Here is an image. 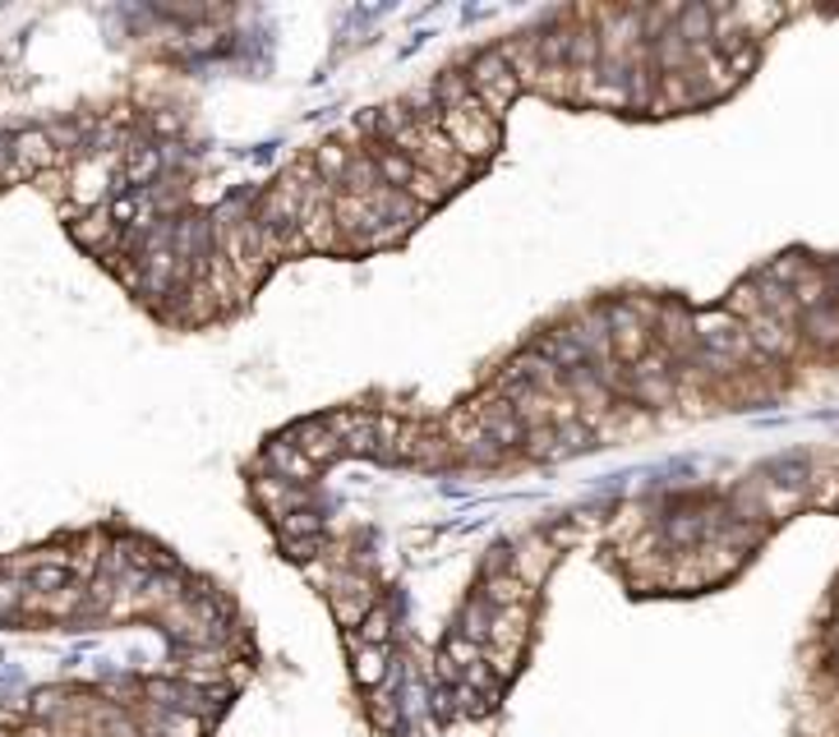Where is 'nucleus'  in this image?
Returning <instances> with one entry per match:
<instances>
[{
  "label": "nucleus",
  "mask_w": 839,
  "mask_h": 737,
  "mask_svg": "<svg viewBox=\"0 0 839 737\" xmlns=\"http://www.w3.org/2000/svg\"><path fill=\"white\" fill-rule=\"evenodd\" d=\"M438 129H443V135H448V143L466 157L470 167L489 162V157L498 152V116H489V111L480 107V97L470 102L466 111H443Z\"/></svg>",
  "instance_id": "obj_1"
},
{
  "label": "nucleus",
  "mask_w": 839,
  "mask_h": 737,
  "mask_svg": "<svg viewBox=\"0 0 839 737\" xmlns=\"http://www.w3.org/2000/svg\"><path fill=\"white\" fill-rule=\"evenodd\" d=\"M692 332H697V346L733 360L739 368L747 360H762V355H756V346H752V337H747V323L733 319L729 309H701V313H692Z\"/></svg>",
  "instance_id": "obj_2"
},
{
  "label": "nucleus",
  "mask_w": 839,
  "mask_h": 737,
  "mask_svg": "<svg viewBox=\"0 0 839 737\" xmlns=\"http://www.w3.org/2000/svg\"><path fill=\"white\" fill-rule=\"evenodd\" d=\"M466 74H470V84H476V97H480V107H485L489 116H503L512 102H517V93H521V78L512 74L503 46L480 51V56L470 61Z\"/></svg>",
  "instance_id": "obj_3"
},
{
  "label": "nucleus",
  "mask_w": 839,
  "mask_h": 737,
  "mask_svg": "<svg viewBox=\"0 0 839 737\" xmlns=\"http://www.w3.org/2000/svg\"><path fill=\"white\" fill-rule=\"evenodd\" d=\"M470 415L480 419V429L503 447V452L512 457V452H521V442H527V425L517 419V410L498 397V392H485V397H476L470 402Z\"/></svg>",
  "instance_id": "obj_4"
},
{
  "label": "nucleus",
  "mask_w": 839,
  "mask_h": 737,
  "mask_svg": "<svg viewBox=\"0 0 839 737\" xmlns=\"http://www.w3.org/2000/svg\"><path fill=\"white\" fill-rule=\"evenodd\" d=\"M264 470L286 484H314V476H319V466H314L291 434H277L268 447H264Z\"/></svg>",
  "instance_id": "obj_5"
},
{
  "label": "nucleus",
  "mask_w": 839,
  "mask_h": 737,
  "mask_svg": "<svg viewBox=\"0 0 839 737\" xmlns=\"http://www.w3.org/2000/svg\"><path fill=\"white\" fill-rule=\"evenodd\" d=\"M254 503L264 508V516L268 521H277V516H286V512H305L309 508V484H286V480H277V476H258L254 484Z\"/></svg>",
  "instance_id": "obj_6"
},
{
  "label": "nucleus",
  "mask_w": 839,
  "mask_h": 737,
  "mask_svg": "<svg viewBox=\"0 0 839 737\" xmlns=\"http://www.w3.org/2000/svg\"><path fill=\"white\" fill-rule=\"evenodd\" d=\"M10 148H14V175H38L61 162V148L51 143L46 129H23V135L10 139Z\"/></svg>",
  "instance_id": "obj_7"
},
{
  "label": "nucleus",
  "mask_w": 839,
  "mask_h": 737,
  "mask_svg": "<svg viewBox=\"0 0 839 737\" xmlns=\"http://www.w3.org/2000/svg\"><path fill=\"white\" fill-rule=\"evenodd\" d=\"M291 438H296V447H300V452H305L314 466H319V470L347 457V442L328 429V419H305V425L291 429Z\"/></svg>",
  "instance_id": "obj_8"
},
{
  "label": "nucleus",
  "mask_w": 839,
  "mask_h": 737,
  "mask_svg": "<svg viewBox=\"0 0 839 737\" xmlns=\"http://www.w3.org/2000/svg\"><path fill=\"white\" fill-rule=\"evenodd\" d=\"M135 719H139L144 737H203V728H208L199 715H185V709H152V705H144Z\"/></svg>",
  "instance_id": "obj_9"
},
{
  "label": "nucleus",
  "mask_w": 839,
  "mask_h": 737,
  "mask_svg": "<svg viewBox=\"0 0 839 737\" xmlns=\"http://www.w3.org/2000/svg\"><path fill=\"white\" fill-rule=\"evenodd\" d=\"M351 669H355V682L364 692H379L383 682H387V673H392V664H387V650H379V645H364L360 637H351Z\"/></svg>",
  "instance_id": "obj_10"
},
{
  "label": "nucleus",
  "mask_w": 839,
  "mask_h": 737,
  "mask_svg": "<svg viewBox=\"0 0 839 737\" xmlns=\"http://www.w3.org/2000/svg\"><path fill=\"white\" fill-rule=\"evenodd\" d=\"M798 337L817 341V346H839V300H830L821 309H807L798 319Z\"/></svg>",
  "instance_id": "obj_11"
},
{
  "label": "nucleus",
  "mask_w": 839,
  "mask_h": 737,
  "mask_svg": "<svg viewBox=\"0 0 839 737\" xmlns=\"http://www.w3.org/2000/svg\"><path fill=\"white\" fill-rule=\"evenodd\" d=\"M434 93H438V107L443 111H466L476 102V84H470L466 70H443L434 78Z\"/></svg>",
  "instance_id": "obj_12"
},
{
  "label": "nucleus",
  "mask_w": 839,
  "mask_h": 737,
  "mask_svg": "<svg viewBox=\"0 0 839 737\" xmlns=\"http://www.w3.org/2000/svg\"><path fill=\"white\" fill-rule=\"evenodd\" d=\"M273 525H277L282 544H286V540H323V535H328V521H323L319 512H314V508H305V512H286V516H277Z\"/></svg>",
  "instance_id": "obj_13"
},
{
  "label": "nucleus",
  "mask_w": 839,
  "mask_h": 737,
  "mask_svg": "<svg viewBox=\"0 0 839 737\" xmlns=\"http://www.w3.org/2000/svg\"><path fill=\"white\" fill-rule=\"evenodd\" d=\"M493 604L489 599H470L466 604V609H461V622H457V631H461V637H470V641H476V645H489V631H493Z\"/></svg>",
  "instance_id": "obj_14"
},
{
  "label": "nucleus",
  "mask_w": 839,
  "mask_h": 737,
  "mask_svg": "<svg viewBox=\"0 0 839 737\" xmlns=\"http://www.w3.org/2000/svg\"><path fill=\"white\" fill-rule=\"evenodd\" d=\"M351 157H355V148H347V143H323L314 152V167H319V175L332 184V190H342V180L351 171Z\"/></svg>",
  "instance_id": "obj_15"
},
{
  "label": "nucleus",
  "mask_w": 839,
  "mask_h": 737,
  "mask_svg": "<svg viewBox=\"0 0 839 737\" xmlns=\"http://www.w3.org/2000/svg\"><path fill=\"white\" fill-rule=\"evenodd\" d=\"M402 194H406V199H415V203H420V207H425V213H429V207H438L443 199L453 194V184H443L434 171H420V167H415V175H411V184H406Z\"/></svg>",
  "instance_id": "obj_16"
},
{
  "label": "nucleus",
  "mask_w": 839,
  "mask_h": 737,
  "mask_svg": "<svg viewBox=\"0 0 839 737\" xmlns=\"http://www.w3.org/2000/svg\"><path fill=\"white\" fill-rule=\"evenodd\" d=\"M23 599H29V581L14 572H0V622H10L23 613Z\"/></svg>",
  "instance_id": "obj_17"
},
{
  "label": "nucleus",
  "mask_w": 839,
  "mask_h": 737,
  "mask_svg": "<svg viewBox=\"0 0 839 737\" xmlns=\"http://www.w3.org/2000/svg\"><path fill=\"white\" fill-rule=\"evenodd\" d=\"M23 581H29V590H38V595H51V590H65L74 581V572L70 567H38V572L23 576Z\"/></svg>",
  "instance_id": "obj_18"
},
{
  "label": "nucleus",
  "mask_w": 839,
  "mask_h": 737,
  "mask_svg": "<svg viewBox=\"0 0 839 737\" xmlns=\"http://www.w3.org/2000/svg\"><path fill=\"white\" fill-rule=\"evenodd\" d=\"M360 641L364 645H379V650L392 645V618H387V609H374L370 618L360 622Z\"/></svg>",
  "instance_id": "obj_19"
},
{
  "label": "nucleus",
  "mask_w": 839,
  "mask_h": 737,
  "mask_svg": "<svg viewBox=\"0 0 839 737\" xmlns=\"http://www.w3.org/2000/svg\"><path fill=\"white\" fill-rule=\"evenodd\" d=\"M6 175H14V148L0 139V180H6Z\"/></svg>",
  "instance_id": "obj_20"
}]
</instances>
